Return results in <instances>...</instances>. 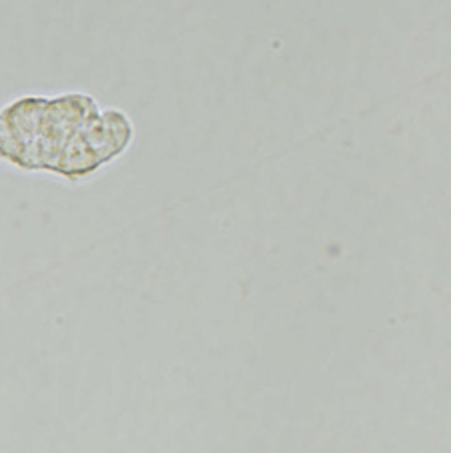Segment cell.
<instances>
[{
	"instance_id": "1",
	"label": "cell",
	"mask_w": 451,
	"mask_h": 453,
	"mask_svg": "<svg viewBox=\"0 0 451 453\" xmlns=\"http://www.w3.org/2000/svg\"><path fill=\"white\" fill-rule=\"evenodd\" d=\"M99 111V103L82 93L12 101L0 111V158L25 171H50L57 175L66 147Z\"/></svg>"
}]
</instances>
